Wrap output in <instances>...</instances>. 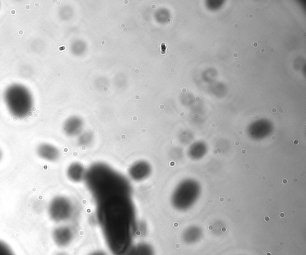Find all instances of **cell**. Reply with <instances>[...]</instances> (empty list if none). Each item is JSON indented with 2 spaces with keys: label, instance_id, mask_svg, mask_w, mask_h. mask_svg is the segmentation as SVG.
Instances as JSON below:
<instances>
[{
  "label": "cell",
  "instance_id": "cell-1",
  "mask_svg": "<svg viewBox=\"0 0 306 255\" xmlns=\"http://www.w3.org/2000/svg\"><path fill=\"white\" fill-rule=\"evenodd\" d=\"M96 202L98 220L110 251L114 255H128L138 228L131 193H113Z\"/></svg>",
  "mask_w": 306,
  "mask_h": 255
},
{
  "label": "cell",
  "instance_id": "cell-2",
  "mask_svg": "<svg viewBox=\"0 0 306 255\" xmlns=\"http://www.w3.org/2000/svg\"><path fill=\"white\" fill-rule=\"evenodd\" d=\"M4 101L9 113L17 119L27 118L32 114L34 107L32 92L20 84H12L6 89Z\"/></svg>",
  "mask_w": 306,
  "mask_h": 255
},
{
  "label": "cell",
  "instance_id": "cell-3",
  "mask_svg": "<svg viewBox=\"0 0 306 255\" xmlns=\"http://www.w3.org/2000/svg\"><path fill=\"white\" fill-rule=\"evenodd\" d=\"M74 213V205L68 198L57 196L52 200L48 205V213L52 220L62 223L72 218Z\"/></svg>",
  "mask_w": 306,
  "mask_h": 255
},
{
  "label": "cell",
  "instance_id": "cell-4",
  "mask_svg": "<svg viewBox=\"0 0 306 255\" xmlns=\"http://www.w3.org/2000/svg\"><path fill=\"white\" fill-rule=\"evenodd\" d=\"M152 165L144 160L134 163L128 169V176L136 182H142L148 179L152 173Z\"/></svg>",
  "mask_w": 306,
  "mask_h": 255
},
{
  "label": "cell",
  "instance_id": "cell-5",
  "mask_svg": "<svg viewBox=\"0 0 306 255\" xmlns=\"http://www.w3.org/2000/svg\"><path fill=\"white\" fill-rule=\"evenodd\" d=\"M36 153L38 157L48 162H56L60 158L59 148L51 143H42L36 147Z\"/></svg>",
  "mask_w": 306,
  "mask_h": 255
},
{
  "label": "cell",
  "instance_id": "cell-6",
  "mask_svg": "<svg viewBox=\"0 0 306 255\" xmlns=\"http://www.w3.org/2000/svg\"><path fill=\"white\" fill-rule=\"evenodd\" d=\"M53 238L57 245L61 247H66L72 242L74 239V233L68 226H60L54 229Z\"/></svg>",
  "mask_w": 306,
  "mask_h": 255
},
{
  "label": "cell",
  "instance_id": "cell-7",
  "mask_svg": "<svg viewBox=\"0 0 306 255\" xmlns=\"http://www.w3.org/2000/svg\"><path fill=\"white\" fill-rule=\"evenodd\" d=\"M88 170L80 162H73L66 170V176L70 181L74 183H80L85 181Z\"/></svg>",
  "mask_w": 306,
  "mask_h": 255
},
{
  "label": "cell",
  "instance_id": "cell-8",
  "mask_svg": "<svg viewBox=\"0 0 306 255\" xmlns=\"http://www.w3.org/2000/svg\"><path fill=\"white\" fill-rule=\"evenodd\" d=\"M128 255H156L154 248L146 242L134 245Z\"/></svg>",
  "mask_w": 306,
  "mask_h": 255
},
{
  "label": "cell",
  "instance_id": "cell-9",
  "mask_svg": "<svg viewBox=\"0 0 306 255\" xmlns=\"http://www.w3.org/2000/svg\"><path fill=\"white\" fill-rule=\"evenodd\" d=\"M202 237V233L198 228H190L183 233L182 240L186 244L192 245L200 242Z\"/></svg>",
  "mask_w": 306,
  "mask_h": 255
},
{
  "label": "cell",
  "instance_id": "cell-10",
  "mask_svg": "<svg viewBox=\"0 0 306 255\" xmlns=\"http://www.w3.org/2000/svg\"><path fill=\"white\" fill-rule=\"evenodd\" d=\"M80 126L76 125V121L74 119L70 120L65 125V131L70 136H74L78 131Z\"/></svg>",
  "mask_w": 306,
  "mask_h": 255
},
{
  "label": "cell",
  "instance_id": "cell-11",
  "mask_svg": "<svg viewBox=\"0 0 306 255\" xmlns=\"http://www.w3.org/2000/svg\"><path fill=\"white\" fill-rule=\"evenodd\" d=\"M0 255H15L10 248L4 242L0 241Z\"/></svg>",
  "mask_w": 306,
  "mask_h": 255
},
{
  "label": "cell",
  "instance_id": "cell-12",
  "mask_svg": "<svg viewBox=\"0 0 306 255\" xmlns=\"http://www.w3.org/2000/svg\"><path fill=\"white\" fill-rule=\"evenodd\" d=\"M92 139L90 136H84L80 138L79 144L82 147H88L92 143Z\"/></svg>",
  "mask_w": 306,
  "mask_h": 255
},
{
  "label": "cell",
  "instance_id": "cell-13",
  "mask_svg": "<svg viewBox=\"0 0 306 255\" xmlns=\"http://www.w3.org/2000/svg\"><path fill=\"white\" fill-rule=\"evenodd\" d=\"M88 255H107L105 252L102 251H94L93 253H92Z\"/></svg>",
  "mask_w": 306,
  "mask_h": 255
},
{
  "label": "cell",
  "instance_id": "cell-14",
  "mask_svg": "<svg viewBox=\"0 0 306 255\" xmlns=\"http://www.w3.org/2000/svg\"><path fill=\"white\" fill-rule=\"evenodd\" d=\"M4 157V153L1 148H0V162H1Z\"/></svg>",
  "mask_w": 306,
  "mask_h": 255
},
{
  "label": "cell",
  "instance_id": "cell-15",
  "mask_svg": "<svg viewBox=\"0 0 306 255\" xmlns=\"http://www.w3.org/2000/svg\"><path fill=\"white\" fill-rule=\"evenodd\" d=\"M299 140H295L294 141V144L295 146L296 145H298V144H299Z\"/></svg>",
  "mask_w": 306,
  "mask_h": 255
},
{
  "label": "cell",
  "instance_id": "cell-16",
  "mask_svg": "<svg viewBox=\"0 0 306 255\" xmlns=\"http://www.w3.org/2000/svg\"><path fill=\"white\" fill-rule=\"evenodd\" d=\"M242 153L243 155L246 154V150L243 149L242 150Z\"/></svg>",
  "mask_w": 306,
  "mask_h": 255
},
{
  "label": "cell",
  "instance_id": "cell-17",
  "mask_svg": "<svg viewBox=\"0 0 306 255\" xmlns=\"http://www.w3.org/2000/svg\"><path fill=\"white\" fill-rule=\"evenodd\" d=\"M293 181H294V182L296 183H298V178H294Z\"/></svg>",
  "mask_w": 306,
  "mask_h": 255
},
{
  "label": "cell",
  "instance_id": "cell-18",
  "mask_svg": "<svg viewBox=\"0 0 306 255\" xmlns=\"http://www.w3.org/2000/svg\"><path fill=\"white\" fill-rule=\"evenodd\" d=\"M235 145L237 146H240V142H238V141H236Z\"/></svg>",
  "mask_w": 306,
  "mask_h": 255
},
{
  "label": "cell",
  "instance_id": "cell-19",
  "mask_svg": "<svg viewBox=\"0 0 306 255\" xmlns=\"http://www.w3.org/2000/svg\"><path fill=\"white\" fill-rule=\"evenodd\" d=\"M218 151H217V150H214V155H218Z\"/></svg>",
  "mask_w": 306,
  "mask_h": 255
},
{
  "label": "cell",
  "instance_id": "cell-20",
  "mask_svg": "<svg viewBox=\"0 0 306 255\" xmlns=\"http://www.w3.org/2000/svg\"><path fill=\"white\" fill-rule=\"evenodd\" d=\"M283 183L287 184L288 183V180L287 179H284L283 180Z\"/></svg>",
  "mask_w": 306,
  "mask_h": 255
},
{
  "label": "cell",
  "instance_id": "cell-21",
  "mask_svg": "<svg viewBox=\"0 0 306 255\" xmlns=\"http://www.w3.org/2000/svg\"><path fill=\"white\" fill-rule=\"evenodd\" d=\"M262 180H267V177H266V176H263L262 177Z\"/></svg>",
  "mask_w": 306,
  "mask_h": 255
},
{
  "label": "cell",
  "instance_id": "cell-22",
  "mask_svg": "<svg viewBox=\"0 0 306 255\" xmlns=\"http://www.w3.org/2000/svg\"><path fill=\"white\" fill-rule=\"evenodd\" d=\"M272 112H273L274 113H276V108H274V109H272Z\"/></svg>",
  "mask_w": 306,
  "mask_h": 255
},
{
  "label": "cell",
  "instance_id": "cell-23",
  "mask_svg": "<svg viewBox=\"0 0 306 255\" xmlns=\"http://www.w3.org/2000/svg\"><path fill=\"white\" fill-rule=\"evenodd\" d=\"M246 167L247 169H250V165L248 164H246Z\"/></svg>",
  "mask_w": 306,
  "mask_h": 255
},
{
  "label": "cell",
  "instance_id": "cell-24",
  "mask_svg": "<svg viewBox=\"0 0 306 255\" xmlns=\"http://www.w3.org/2000/svg\"><path fill=\"white\" fill-rule=\"evenodd\" d=\"M284 112V110L283 109H280V113H282Z\"/></svg>",
  "mask_w": 306,
  "mask_h": 255
},
{
  "label": "cell",
  "instance_id": "cell-25",
  "mask_svg": "<svg viewBox=\"0 0 306 255\" xmlns=\"http://www.w3.org/2000/svg\"><path fill=\"white\" fill-rule=\"evenodd\" d=\"M276 137L274 136L273 137H272V140H276Z\"/></svg>",
  "mask_w": 306,
  "mask_h": 255
},
{
  "label": "cell",
  "instance_id": "cell-26",
  "mask_svg": "<svg viewBox=\"0 0 306 255\" xmlns=\"http://www.w3.org/2000/svg\"><path fill=\"white\" fill-rule=\"evenodd\" d=\"M218 152H219V153H222V150H221V149H218Z\"/></svg>",
  "mask_w": 306,
  "mask_h": 255
},
{
  "label": "cell",
  "instance_id": "cell-27",
  "mask_svg": "<svg viewBox=\"0 0 306 255\" xmlns=\"http://www.w3.org/2000/svg\"><path fill=\"white\" fill-rule=\"evenodd\" d=\"M240 135H241V136H242V135H243V134H242V131H241V132H240Z\"/></svg>",
  "mask_w": 306,
  "mask_h": 255
}]
</instances>
